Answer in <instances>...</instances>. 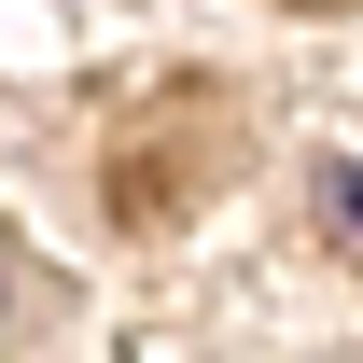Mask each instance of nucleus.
<instances>
[{
  "label": "nucleus",
  "mask_w": 363,
  "mask_h": 363,
  "mask_svg": "<svg viewBox=\"0 0 363 363\" xmlns=\"http://www.w3.org/2000/svg\"><path fill=\"white\" fill-rule=\"evenodd\" d=\"M335 224H350V238H363V168H335Z\"/></svg>",
  "instance_id": "f257e3e1"
},
{
  "label": "nucleus",
  "mask_w": 363,
  "mask_h": 363,
  "mask_svg": "<svg viewBox=\"0 0 363 363\" xmlns=\"http://www.w3.org/2000/svg\"><path fill=\"white\" fill-rule=\"evenodd\" d=\"M0 321H14V266H0Z\"/></svg>",
  "instance_id": "f03ea898"
}]
</instances>
